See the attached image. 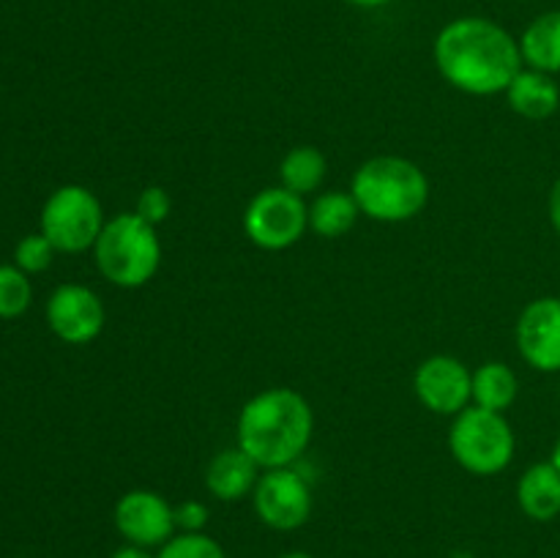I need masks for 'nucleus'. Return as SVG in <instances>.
<instances>
[{"mask_svg":"<svg viewBox=\"0 0 560 558\" xmlns=\"http://www.w3.org/2000/svg\"><path fill=\"white\" fill-rule=\"evenodd\" d=\"M432 58L443 80L468 96L506 93L525 66L517 38L487 16L446 22L432 44Z\"/></svg>","mask_w":560,"mask_h":558,"instance_id":"nucleus-1","label":"nucleus"},{"mask_svg":"<svg viewBox=\"0 0 560 558\" xmlns=\"http://www.w3.org/2000/svg\"><path fill=\"white\" fill-rule=\"evenodd\" d=\"M315 414L310 399L288 386H271L246 399L238 414V446L262 470L295 465L310 449Z\"/></svg>","mask_w":560,"mask_h":558,"instance_id":"nucleus-2","label":"nucleus"},{"mask_svg":"<svg viewBox=\"0 0 560 558\" xmlns=\"http://www.w3.org/2000/svg\"><path fill=\"white\" fill-rule=\"evenodd\" d=\"M350 195L359 202L361 217L383 224L410 222L430 202V178L413 159L381 153L355 170Z\"/></svg>","mask_w":560,"mask_h":558,"instance_id":"nucleus-3","label":"nucleus"},{"mask_svg":"<svg viewBox=\"0 0 560 558\" xmlns=\"http://www.w3.org/2000/svg\"><path fill=\"white\" fill-rule=\"evenodd\" d=\"M93 260L109 284L137 290L156 277L162 266V241L145 219L135 211H120L104 224L93 244Z\"/></svg>","mask_w":560,"mask_h":558,"instance_id":"nucleus-4","label":"nucleus"},{"mask_svg":"<svg viewBox=\"0 0 560 558\" xmlns=\"http://www.w3.org/2000/svg\"><path fill=\"white\" fill-rule=\"evenodd\" d=\"M448 452L454 463L474 476H495L512 465L517 438L512 425L498 410L468 405L448 427Z\"/></svg>","mask_w":560,"mask_h":558,"instance_id":"nucleus-5","label":"nucleus"},{"mask_svg":"<svg viewBox=\"0 0 560 558\" xmlns=\"http://www.w3.org/2000/svg\"><path fill=\"white\" fill-rule=\"evenodd\" d=\"M38 224L55 249L66 255H80V252L93 249L107 224V217L98 197L88 186L66 184L47 197Z\"/></svg>","mask_w":560,"mask_h":558,"instance_id":"nucleus-6","label":"nucleus"},{"mask_svg":"<svg viewBox=\"0 0 560 558\" xmlns=\"http://www.w3.org/2000/svg\"><path fill=\"white\" fill-rule=\"evenodd\" d=\"M310 230V202L284 186L257 191L244 211V233L257 249L282 252Z\"/></svg>","mask_w":560,"mask_h":558,"instance_id":"nucleus-7","label":"nucleus"},{"mask_svg":"<svg viewBox=\"0 0 560 558\" xmlns=\"http://www.w3.org/2000/svg\"><path fill=\"white\" fill-rule=\"evenodd\" d=\"M252 507L257 520L271 531H299L310 523L312 507V485L299 468H271L262 470L252 492Z\"/></svg>","mask_w":560,"mask_h":558,"instance_id":"nucleus-8","label":"nucleus"},{"mask_svg":"<svg viewBox=\"0 0 560 558\" xmlns=\"http://www.w3.org/2000/svg\"><path fill=\"white\" fill-rule=\"evenodd\" d=\"M474 370L457 356L438 353L421 361L413 372V394L427 410L454 419L474 405Z\"/></svg>","mask_w":560,"mask_h":558,"instance_id":"nucleus-9","label":"nucleus"},{"mask_svg":"<svg viewBox=\"0 0 560 558\" xmlns=\"http://www.w3.org/2000/svg\"><path fill=\"white\" fill-rule=\"evenodd\" d=\"M113 520L120 539L129 545L148 547V550H159L164 542L178 534L173 503L162 492L145 490V487L124 492L115 503Z\"/></svg>","mask_w":560,"mask_h":558,"instance_id":"nucleus-10","label":"nucleus"},{"mask_svg":"<svg viewBox=\"0 0 560 558\" xmlns=\"http://www.w3.org/2000/svg\"><path fill=\"white\" fill-rule=\"evenodd\" d=\"M44 312H47L49 332L66 345L93 342L102 337L104 323H107V310L96 290L77 282L58 284L47 299Z\"/></svg>","mask_w":560,"mask_h":558,"instance_id":"nucleus-11","label":"nucleus"},{"mask_svg":"<svg viewBox=\"0 0 560 558\" xmlns=\"http://www.w3.org/2000/svg\"><path fill=\"white\" fill-rule=\"evenodd\" d=\"M517 350L528 367L539 372H560V299L541 295L525 304L514 328Z\"/></svg>","mask_w":560,"mask_h":558,"instance_id":"nucleus-12","label":"nucleus"},{"mask_svg":"<svg viewBox=\"0 0 560 558\" xmlns=\"http://www.w3.org/2000/svg\"><path fill=\"white\" fill-rule=\"evenodd\" d=\"M260 474V465L235 443L211 457L206 468V490L222 503L241 501V498H252Z\"/></svg>","mask_w":560,"mask_h":558,"instance_id":"nucleus-13","label":"nucleus"},{"mask_svg":"<svg viewBox=\"0 0 560 558\" xmlns=\"http://www.w3.org/2000/svg\"><path fill=\"white\" fill-rule=\"evenodd\" d=\"M506 102L520 118L547 120L560 107V88L552 74L523 66V71L506 88Z\"/></svg>","mask_w":560,"mask_h":558,"instance_id":"nucleus-14","label":"nucleus"},{"mask_svg":"<svg viewBox=\"0 0 560 558\" xmlns=\"http://www.w3.org/2000/svg\"><path fill=\"white\" fill-rule=\"evenodd\" d=\"M517 503L525 518L536 523H550L560 518V470L552 465V460L530 465L520 476Z\"/></svg>","mask_w":560,"mask_h":558,"instance_id":"nucleus-15","label":"nucleus"},{"mask_svg":"<svg viewBox=\"0 0 560 558\" xmlns=\"http://www.w3.org/2000/svg\"><path fill=\"white\" fill-rule=\"evenodd\" d=\"M520 42V55L528 69L558 74L560 71V9L545 11L528 22Z\"/></svg>","mask_w":560,"mask_h":558,"instance_id":"nucleus-16","label":"nucleus"},{"mask_svg":"<svg viewBox=\"0 0 560 558\" xmlns=\"http://www.w3.org/2000/svg\"><path fill=\"white\" fill-rule=\"evenodd\" d=\"M359 217L361 208L350 191H320L310 202V230L323 235V239H342V235H348L355 228V222H359Z\"/></svg>","mask_w":560,"mask_h":558,"instance_id":"nucleus-17","label":"nucleus"},{"mask_svg":"<svg viewBox=\"0 0 560 558\" xmlns=\"http://www.w3.org/2000/svg\"><path fill=\"white\" fill-rule=\"evenodd\" d=\"M328 162L326 153L315 146H295L279 162V186L295 191V195L306 197L320 191L326 184Z\"/></svg>","mask_w":560,"mask_h":558,"instance_id":"nucleus-18","label":"nucleus"},{"mask_svg":"<svg viewBox=\"0 0 560 558\" xmlns=\"http://www.w3.org/2000/svg\"><path fill=\"white\" fill-rule=\"evenodd\" d=\"M517 372L509 364H503V361H485L479 370H474V392H470V397H474V405H479V408L503 414V410H509L517 403Z\"/></svg>","mask_w":560,"mask_h":558,"instance_id":"nucleus-19","label":"nucleus"},{"mask_svg":"<svg viewBox=\"0 0 560 558\" xmlns=\"http://www.w3.org/2000/svg\"><path fill=\"white\" fill-rule=\"evenodd\" d=\"M33 301V284L22 268L14 263H0V317L3 321H14V317L25 315L27 306Z\"/></svg>","mask_w":560,"mask_h":558,"instance_id":"nucleus-20","label":"nucleus"},{"mask_svg":"<svg viewBox=\"0 0 560 558\" xmlns=\"http://www.w3.org/2000/svg\"><path fill=\"white\" fill-rule=\"evenodd\" d=\"M156 558H228V553L213 536L200 531V534H175L159 547Z\"/></svg>","mask_w":560,"mask_h":558,"instance_id":"nucleus-21","label":"nucleus"},{"mask_svg":"<svg viewBox=\"0 0 560 558\" xmlns=\"http://www.w3.org/2000/svg\"><path fill=\"white\" fill-rule=\"evenodd\" d=\"M55 252H58V249H55V246L49 244L47 235H44L42 230H38V233L25 235V239H22L20 244H16L14 266L22 268V271H25L27 277H31V274H42V271H47L49 266H52Z\"/></svg>","mask_w":560,"mask_h":558,"instance_id":"nucleus-22","label":"nucleus"},{"mask_svg":"<svg viewBox=\"0 0 560 558\" xmlns=\"http://www.w3.org/2000/svg\"><path fill=\"white\" fill-rule=\"evenodd\" d=\"M170 211H173V197H170V191L164 186H145L135 202L137 217L145 219L153 228H159L170 217Z\"/></svg>","mask_w":560,"mask_h":558,"instance_id":"nucleus-23","label":"nucleus"},{"mask_svg":"<svg viewBox=\"0 0 560 558\" xmlns=\"http://www.w3.org/2000/svg\"><path fill=\"white\" fill-rule=\"evenodd\" d=\"M208 520H211V512L202 501H180L175 503V528L178 534H200L206 531Z\"/></svg>","mask_w":560,"mask_h":558,"instance_id":"nucleus-24","label":"nucleus"},{"mask_svg":"<svg viewBox=\"0 0 560 558\" xmlns=\"http://www.w3.org/2000/svg\"><path fill=\"white\" fill-rule=\"evenodd\" d=\"M547 213H550L552 228H556V233L560 235V175H558V181H556V184H552V189H550V200H547Z\"/></svg>","mask_w":560,"mask_h":558,"instance_id":"nucleus-25","label":"nucleus"},{"mask_svg":"<svg viewBox=\"0 0 560 558\" xmlns=\"http://www.w3.org/2000/svg\"><path fill=\"white\" fill-rule=\"evenodd\" d=\"M109 558H156V553H151L148 547L129 545V542H124V545H120Z\"/></svg>","mask_w":560,"mask_h":558,"instance_id":"nucleus-26","label":"nucleus"},{"mask_svg":"<svg viewBox=\"0 0 560 558\" xmlns=\"http://www.w3.org/2000/svg\"><path fill=\"white\" fill-rule=\"evenodd\" d=\"M342 3L353 5V9H383V5L394 3V0H342Z\"/></svg>","mask_w":560,"mask_h":558,"instance_id":"nucleus-27","label":"nucleus"},{"mask_svg":"<svg viewBox=\"0 0 560 558\" xmlns=\"http://www.w3.org/2000/svg\"><path fill=\"white\" fill-rule=\"evenodd\" d=\"M279 558H315L312 553H304V550H290V553H282Z\"/></svg>","mask_w":560,"mask_h":558,"instance_id":"nucleus-28","label":"nucleus"},{"mask_svg":"<svg viewBox=\"0 0 560 558\" xmlns=\"http://www.w3.org/2000/svg\"><path fill=\"white\" fill-rule=\"evenodd\" d=\"M552 465H556V468L560 470V438H558V443H556V449H552Z\"/></svg>","mask_w":560,"mask_h":558,"instance_id":"nucleus-29","label":"nucleus"},{"mask_svg":"<svg viewBox=\"0 0 560 558\" xmlns=\"http://www.w3.org/2000/svg\"><path fill=\"white\" fill-rule=\"evenodd\" d=\"M454 558H470V556H468V553H457V556H454Z\"/></svg>","mask_w":560,"mask_h":558,"instance_id":"nucleus-30","label":"nucleus"}]
</instances>
